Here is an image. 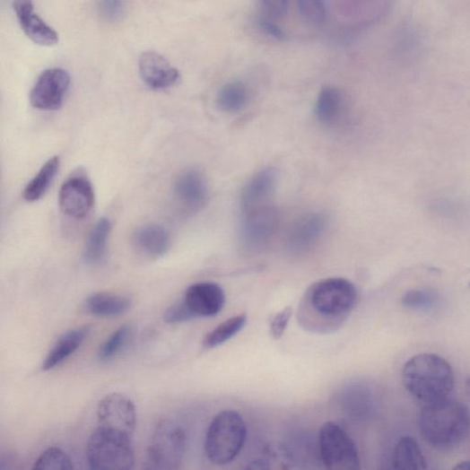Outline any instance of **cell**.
<instances>
[{
	"label": "cell",
	"instance_id": "obj_16",
	"mask_svg": "<svg viewBox=\"0 0 470 470\" xmlns=\"http://www.w3.org/2000/svg\"><path fill=\"white\" fill-rule=\"evenodd\" d=\"M13 9L22 30L34 44L54 47L58 43L57 32L36 14L31 0H14Z\"/></svg>",
	"mask_w": 470,
	"mask_h": 470
},
{
	"label": "cell",
	"instance_id": "obj_6",
	"mask_svg": "<svg viewBox=\"0 0 470 470\" xmlns=\"http://www.w3.org/2000/svg\"><path fill=\"white\" fill-rule=\"evenodd\" d=\"M186 442V434L180 426L169 420L160 422L155 425L147 447L146 468H178L184 457Z\"/></svg>",
	"mask_w": 470,
	"mask_h": 470
},
{
	"label": "cell",
	"instance_id": "obj_34",
	"mask_svg": "<svg viewBox=\"0 0 470 470\" xmlns=\"http://www.w3.org/2000/svg\"><path fill=\"white\" fill-rule=\"evenodd\" d=\"M263 15L275 21L285 17L289 11V0H259Z\"/></svg>",
	"mask_w": 470,
	"mask_h": 470
},
{
	"label": "cell",
	"instance_id": "obj_19",
	"mask_svg": "<svg viewBox=\"0 0 470 470\" xmlns=\"http://www.w3.org/2000/svg\"><path fill=\"white\" fill-rule=\"evenodd\" d=\"M90 334V327L83 326L63 335L48 352L42 369L45 371L54 370L67 361L80 348Z\"/></svg>",
	"mask_w": 470,
	"mask_h": 470
},
{
	"label": "cell",
	"instance_id": "obj_30",
	"mask_svg": "<svg viewBox=\"0 0 470 470\" xmlns=\"http://www.w3.org/2000/svg\"><path fill=\"white\" fill-rule=\"evenodd\" d=\"M300 15L309 22L320 24L326 21L325 0H297Z\"/></svg>",
	"mask_w": 470,
	"mask_h": 470
},
{
	"label": "cell",
	"instance_id": "obj_11",
	"mask_svg": "<svg viewBox=\"0 0 470 470\" xmlns=\"http://www.w3.org/2000/svg\"><path fill=\"white\" fill-rule=\"evenodd\" d=\"M94 203V189L86 176H72L62 185L59 205L65 215L74 219H83L92 210Z\"/></svg>",
	"mask_w": 470,
	"mask_h": 470
},
{
	"label": "cell",
	"instance_id": "obj_29",
	"mask_svg": "<svg viewBox=\"0 0 470 470\" xmlns=\"http://www.w3.org/2000/svg\"><path fill=\"white\" fill-rule=\"evenodd\" d=\"M402 302L408 309L426 311L436 306L438 295L429 291L412 290L404 295Z\"/></svg>",
	"mask_w": 470,
	"mask_h": 470
},
{
	"label": "cell",
	"instance_id": "obj_12",
	"mask_svg": "<svg viewBox=\"0 0 470 470\" xmlns=\"http://www.w3.org/2000/svg\"><path fill=\"white\" fill-rule=\"evenodd\" d=\"M139 73L143 83L153 91L170 89L180 80L179 71L165 57L153 51L141 56Z\"/></svg>",
	"mask_w": 470,
	"mask_h": 470
},
{
	"label": "cell",
	"instance_id": "obj_27",
	"mask_svg": "<svg viewBox=\"0 0 470 470\" xmlns=\"http://www.w3.org/2000/svg\"><path fill=\"white\" fill-rule=\"evenodd\" d=\"M131 335V327L128 325L117 329L100 346L99 359L108 361L117 356L118 352L126 344Z\"/></svg>",
	"mask_w": 470,
	"mask_h": 470
},
{
	"label": "cell",
	"instance_id": "obj_5",
	"mask_svg": "<svg viewBox=\"0 0 470 470\" xmlns=\"http://www.w3.org/2000/svg\"><path fill=\"white\" fill-rule=\"evenodd\" d=\"M87 461L92 469L133 468L135 454L131 437L98 426L88 442Z\"/></svg>",
	"mask_w": 470,
	"mask_h": 470
},
{
	"label": "cell",
	"instance_id": "obj_1",
	"mask_svg": "<svg viewBox=\"0 0 470 470\" xmlns=\"http://www.w3.org/2000/svg\"><path fill=\"white\" fill-rule=\"evenodd\" d=\"M358 302L354 284L341 278H330L312 284L304 293L297 320L306 331L329 334L348 319Z\"/></svg>",
	"mask_w": 470,
	"mask_h": 470
},
{
	"label": "cell",
	"instance_id": "obj_25",
	"mask_svg": "<svg viewBox=\"0 0 470 470\" xmlns=\"http://www.w3.org/2000/svg\"><path fill=\"white\" fill-rule=\"evenodd\" d=\"M248 100V87L241 82H231L220 90L216 102L222 111L235 113L242 110Z\"/></svg>",
	"mask_w": 470,
	"mask_h": 470
},
{
	"label": "cell",
	"instance_id": "obj_20",
	"mask_svg": "<svg viewBox=\"0 0 470 470\" xmlns=\"http://www.w3.org/2000/svg\"><path fill=\"white\" fill-rule=\"evenodd\" d=\"M132 306L129 298L108 292L91 295L85 303L86 309L98 318H115L124 315Z\"/></svg>",
	"mask_w": 470,
	"mask_h": 470
},
{
	"label": "cell",
	"instance_id": "obj_22",
	"mask_svg": "<svg viewBox=\"0 0 470 470\" xmlns=\"http://www.w3.org/2000/svg\"><path fill=\"white\" fill-rule=\"evenodd\" d=\"M394 468L399 470H421L427 463L417 441L412 437H403L396 446L393 455Z\"/></svg>",
	"mask_w": 470,
	"mask_h": 470
},
{
	"label": "cell",
	"instance_id": "obj_15",
	"mask_svg": "<svg viewBox=\"0 0 470 470\" xmlns=\"http://www.w3.org/2000/svg\"><path fill=\"white\" fill-rule=\"evenodd\" d=\"M326 227V216L320 213H309L299 218L288 235L289 250L298 254L311 249L319 243Z\"/></svg>",
	"mask_w": 470,
	"mask_h": 470
},
{
	"label": "cell",
	"instance_id": "obj_14",
	"mask_svg": "<svg viewBox=\"0 0 470 470\" xmlns=\"http://www.w3.org/2000/svg\"><path fill=\"white\" fill-rule=\"evenodd\" d=\"M173 191L178 203L186 210H200L208 198V184L198 170H186L178 175Z\"/></svg>",
	"mask_w": 470,
	"mask_h": 470
},
{
	"label": "cell",
	"instance_id": "obj_21",
	"mask_svg": "<svg viewBox=\"0 0 470 470\" xmlns=\"http://www.w3.org/2000/svg\"><path fill=\"white\" fill-rule=\"evenodd\" d=\"M343 109L341 91L335 87L323 88L316 104L318 119L327 126H335L341 119Z\"/></svg>",
	"mask_w": 470,
	"mask_h": 470
},
{
	"label": "cell",
	"instance_id": "obj_10",
	"mask_svg": "<svg viewBox=\"0 0 470 470\" xmlns=\"http://www.w3.org/2000/svg\"><path fill=\"white\" fill-rule=\"evenodd\" d=\"M71 84V76L62 68H50L39 75L30 100L31 105L42 110L58 109L64 103Z\"/></svg>",
	"mask_w": 470,
	"mask_h": 470
},
{
	"label": "cell",
	"instance_id": "obj_26",
	"mask_svg": "<svg viewBox=\"0 0 470 470\" xmlns=\"http://www.w3.org/2000/svg\"><path fill=\"white\" fill-rule=\"evenodd\" d=\"M247 321L246 315H239L226 320L205 337L203 345L207 349H212L224 344L238 335L245 327Z\"/></svg>",
	"mask_w": 470,
	"mask_h": 470
},
{
	"label": "cell",
	"instance_id": "obj_28",
	"mask_svg": "<svg viewBox=\"0 0 470 470\" xmlns=\"http://www.w3.org/2000/svg\"><path fill=\"white\" fill-rule=\"evenodd\" d=\"M73 462L69 456L59 448H49L39 457L33 469H72Z\"/></svg>",
	"mask_w": 470,
	"mask_h": 470
},
{
	"label": "cell",
	"instance_id": "obj_7",
	"mask_svg": "<svg viewBox=\"0 0 470 470\" xmlns=\"http://www.w3.org/2000/svg\"><path fill=\"white\" fill-rule=\"evenodd\" d=\"M319 449L326 467L333 470H355L361 467L357 446L338 424L326 422L319 432Z\"/></svg>",
	"mask_w": 470,
	"mask_h": 470
},
{
	"label": "cell",
	"instance_id": "obj_8",
	"mask_svg": "<svg viewBox=\"0 0 470 470\" xmlns=\"http://www.w3.org/2000/svg\"><path fill=\"white\" fill-rule=\"evenodd\" d=\"M240 242L248 251L265 248L275 235L279 225L278 210L271 202L242 209Z\"/></svg>",
	"mask_w": 470,
	"mask_h": 470
},
{
	"label": "cell",
	"instance_id": "obj_9",
	"mask_svg": "<svg viewBox=\"0 0 470 470\" xmlns=\"http://www.w3.org/2000/svg\"><path fill=\"white\" fill-rule=\"evenodd\" d=\"M98 426L128 437L135 433L137 422L134 402L122 394L105 396L98 406Z\"/></svg>",
	"mask_w": 470,
	"mask_h": 470
},
{
	"label": "cell",
	"instance_id": "obj_33",
	"mask_svg": "<svg viewBox=\"0 0 470 470\" xmlns=\"http://www.w3.org/2000/svg\"><path fill=\"white\" fill-rule=\"evenodd\" d=\"M292 316V307L288 306L277 313L270 323V334L274 340L281 339Z\"/></svg>",
	"mask_w": 470,
	"mask_h": 470
},
{
	"label": "cell",
	"instance_id": "obj_13",
	"mask_svg": "<svg viewBox=\"0 0 470 470\" xmlns=\"http://www.w3.org/2000/svg\"><path fill=\"white\" fill-rule=\"evenodd\" d=\"M183 300L195 318H213L225 304V293L213 283H196L187 288Z\"/></svg>",
	"mask_w": 470,
	"mask_h": 470
},
{
	"label": "cell",
	"instance_id": "obj_24",
	"mask_svg": "<svg viewBox=\"0 0 470 470\" xmlns=\"http://www.w3.org/2000/svg\"><path fill=\"white\" fill-rule=\"evenodd\" d=\"M111 231V222L107 218L100 219L93 227L88 239L84 258L90 265L101 263L107 253V246Z\"/></svg>",
	"mask_w": 470,
	"mask_h": 470
},
{
	"label": "cell",
	"instance_id": "obj_3",
	"mask_svg": "<svg viewBox=\"0 0 470 470\" xmlns=\"http://www.w3.org/2000/svg\"><path fill=\"white\" fill-rule=\"evenodd\" d=\"M403 381L408 393L425 405L448 399L455 376L451 365L442 357L422 352L404 366Z\"/></svg>",
	"mask_w": 470,
	"mask_h": 470
},
{
	"label": "cell",
	"instance_id": "obj_17",
	"mask_svg": "<svg viewBox=\"0 0 470 470\" xmlns=\"http://www.w3.org/2000/svg\"><path fill=\"white\" fill-rule=\"evenodd\" d=\"M278 180L279 174L274 169H265L253 176L242 191L241 210L271 202Z\"/></svg>",
	"mask_w": 470,
	"mask_h": 470
},
{
	"label": "cell",
	"instance_id": "obj_18",
	"mask_svg": "<svg viewBox=\"0 0 470 470\" xmlns=\"http://www.w3.org/2000/svg\"><path fill=\"white\" fill-rule=\"evenodd\" d=\"M133 242L141 253L150 257H163L171 247V239L168 230L159 224L139 227L134 232Z\"/></svg>",
	"mask_w": 470,
	"mask_h": 470
},
{
	"label": "cell",
	"instance_id": "obj_2",
	"mask_svg": "<svg viewBox=\"0 0 470 470\" xmlns=\"http://www.w3.org/2000/svg\"><path fill=\"white\" fill-rule=\"evenodd\" d=\"M423 440L438 449H451L460 445L470 433V413L463 404L445 399L428 404L419 419Z\"/></svg>",
	"mask_w": 470,
	"mask_h": 470
},
{
	"label": "cell",
	"instance_id": "obj_32",
	"mask_svg": "<svg viewBox=\"0 0 470 470\" xmlns=\"http://www.w3.org/2000/svg\"><path fill=\"white\" fill-rule=\"evenodd\" d=\"M194 318L192 312L183 300L170 306L164 315V321L170 325L188 322Z\"/></svg>",
	"mask_w": 470,
	"mask_h": 470
},
{
	"label": "cell",
	"instance_id": "obj_4",
	"mask_svg": "<svg viewBox=\"0 0 470 470\" xmlns=\"http://www.w3.org/2000/svg\"><path fill=\"white\" fill-rule=\"evenodd\" d=\"M248 429L242 415L235 411H222L212 421L205 440V453L216 466H224L239 456L243 448Z\"/></svg>",
	"mask_w": 470,
	"mask_h": 470
},
{
	"label": "cell",
	"instance_id": "obj_23",
	"mask_svg": "<svg viewBox=\"0 0 470 470\" xmlns=\"http://www.w3.org/2000/svg\"><path fill=\"white\" fill-rule=\"evenodd\" d=\"M60 167L58 156L50 159L23 190V198L29 203L37 202L44 197L57 175Z\"/></svg>",
	"mask_w": 470,
	"mask_h": 470
},
{
	"label": "cell",
	"instance_id": "obj_35",
	"mask_svg": "<svg viewBox=\"0 0 470 470\" xmlns=\"http://www.w3.org/2000/svg\"><path fill=\"white\" fill-rule=\"evenodd\" d=\"M258 24L262 30L276 40L284 41L286 34L275 21L262 15L258 19Z\"/></svg>",
	"mask_w": 470,
	"mask_h": 470
},
{
	"label": "cell",
	"instance_id": "obj_36",
	"mask_svg": "<svg viewBox=\"0 0 470 470\" xmlns=\"http://www.w3.org/2000/svg\"><path fill=\"white\" fill-rule=\"evenodd\" d=\"M455 468L469 470L470 469V460L458 463L457 466H455Z\"/></svg>",
	"mask_w": 470,
	"mask_h": 470
},
{
	"label": "cell",
	"instance_id": "obj_31",
	"mask_svg": "<svg viewBox=\"0 0 470 470\" xmlns=\"http://www.w3.org/2000/svg\"><path fill=\"white\" fill-rule=\"evenodd\" d=\"M98 9L104 21L117 22L125 16L126 4L124 0H98Z\"/></svg>",
	"mask_w": 470,
	"mask_h": 470
}]
</instances>
